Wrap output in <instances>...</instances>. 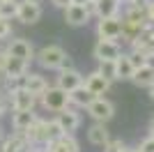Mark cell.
Listing matches in <instances>:
<instances>
[{
	"label": "cell",
	"mask_w": 154,
	"mask_h": 152,
	"mask_svg": "<svg viewBox=\"0 0 154 152\" xmlns=\"http://www.w3.org/2000/svg\"><path fill=\"white\" fill-rule=\"evenodd\" d=\"M26 138L28 143H53V141L58 138V136H62V129L58 127V122L53 120H44V118H37V120L32 122L30 129H26Z\"/></svg>",
	"instance_id": "obj_1"
},
{
	"label": "cell",
	"mask_w": 154,
	"mask_h": 152,
	"mask_svg": "<svg viewBox=\"0 0 154 152\" xmlns=\"http://www.w3.org/2000/svg\"><path fill=\"white\" fill-rule=\"evenodd\" d=\"M67 55H69V53H67L60 44H46V46H42V49L37 51L35 60L39 62V67H42V69L58 71L60 67H62V60H64Z\"/></svg>",
	"instance_id": "obj_2"
},
{
	"label": "cell",
	"mask_w": 154,
	"mask_h": 152,
	"mask_svg": "<svg viewBox=\"0 0 154 152\" xmlns=\"http://www.w3.org/2000/svg\"><path fill=\"white\" fill-rule=\"evenodd\" d=\"M39 106L44 111H48V113H58V111L69 106V92L62 90L60 85H48L39 95Z\"/></svg>",
	"instance_id": "obj_3"
},
{
	"label": "cell",
	"mask_w": 154,
	"mask_h": 152,
	"mask_svg": "<svg viewBox=\"0 0 154 152\" xmlns=\"http://www.w3.org/2000/svg\"><path fill=\"white\" fill-rule=\"evenodd\" d=\"M85 113L90 115L94 122H106L108 125L113 118H115V104L110 99H106V97H94V99L88 104V108H85Z\"/></svg>",
	"instance_id": "obj_4"
},
{
	"label": "cell",
	"mask_w": 154,
	"mask_h": 152,
	"mask_svg": "<svg viewBox=\"0 0 154 152\" xmlns=\"http://www.w3.org/2000/svg\"><path fill=\"white\" fill-rule=\"evenodd\" d=\"M97 37H99V39H115V42H120V37H122V14H120V16L97 19Z\"/></svg>",
	"instance_id": "obj_5"
},
{
	"label": "cell",
	"mask_w": 154,
	"mask_h": 152,
	"mask_svg": "<svg viewBox=\"0 0 154 152\" xmlns=\"http://www.w3.org/2000/svg\"><path fill=\"white\" fill-rule=\"evenodd\" d=\"M53 120L58 122V127L62 129V134H76L78 127H81V122H83V118L78 113V108L67 106V108H62V111H58V113L53 115Z\"/></svg>",
	"instance_id": "obj_6"
},
{
	"label": "cell",
	"mask_w": 154,
	"mask_h": 152,
	"mask_svg": "<svg viewBox=\"0 0 154 152\" xmlns=\"http://www.w3.org/2000/svg\"><path fill=\"white\" fill-rule=\"evenodd\" d=\"M5 51H7V55L21 58V60H26V62H32V60H35V55H37V51H35L32 42H28V39H23V37L7 39Z\"/></svg>",
	"instance_id": "obj_7"
},
{
	"label": "cell",
	"mask_w": 154,
	"mask_h": 152,
	"mask_svg": "<svg viewBox=\"0 0 154 152\" xmlns=\"http://www.w3.org/2000/svg\"><path fill=\"white\" fill-rule=\"evenodd\" d=\"M7 99H9L12 111H35L37 104H39V99L26 88H19V90H14V92H9Z\"/></svg>",
	"instance_id": "obj_8"
},
{
	"label": "cell",
	"mask_w": 154,
	"mask_h": 152,
	"mask_svg": "<svg viewBox=\"0 0 154 152\" xmlns=\"http://www.w3.org/2000/svg\"><path fill=\"white\" fill-rule=\"evenodd\" d=\"M122 53H124L122 44L115 42V39H97L94 49H92V55H94L97 62H99V60H115V58H120Z\"/></svg>",
	"instance_id": "obj_9"
},
{
	"label": "cell",
	"mask_w": 154,
	"mask_h": 152,
	"mask_svg": "<svg viewBox=\"0 0 154 152\" xmlns=\"http://www.w3.org/2000/svg\"><path fill=\"white\" fill-rule=\"evenodd\" d=\"M42 16H44V9H42V5L39 2H28V0H23V2H19V9H16V21H21L23 25H35L42 21Z\"/></svg>",
	"instance_id": "obj_10"
},
{
	"label": "cell",
	"mask_w": 154,
	"mask_h": 152,
	"mask_svg": "<svg viewBox=\"0 0 154 152\" xmlns=\"http://www.w3.org/2000/svg\"><path fill=\"white\" fill-rule=\"evenodd\" d=\"M83 85L90 90L94 97H101V95H106V92L110 90L113 81H110V78H106L99 69H94V71H90V74L83 78Z\"/></svg>",
	"instance_id": "obj_11"
},
{
	"label": "cell",
	"mask_w": 154,
	"mask_h": 152,
	"mask_svg": "<svg viewBox=\"0 0 154 152\" xmlns=\"http://www.w3.org/2000/svg\"><path fill=\"white\" fill-rule=\"evenodd\" d=\"M83 78L85 76L76 69V67H67V69H58V76H55V85H60L62 90L71 92L74 88L83 85Z\"/></svg>",
	"instance_id": "obj_12"
},
{
	"label": "cell",
	"mask_w": 154,
	"mask_h": 152,
	"mask_svg": "<svg viewBox=\"0 0 154 152\" xmlns=\"http://www.w3.org/2000/svg\"><path fill=\"white\" fill-rule=\"evenodd\" d=\"M62 14H64V23L71 25V28H83V25H88L92 21L90 14L85 12V7L83 5H76V2H71L69 7H64Z\"/></svg>",
	"instance_id": "obj_13"
},
{
	"label": "cell",
	"mask_w": 154,
	"mask_h": 152,
	"mask_svg": "<svg viewBox=\"0 0 154 152\" xmlns=\"http://www.w3.org/2000/svg\"><path fill=\"white\" fill-rule=\"evenodd\" d=\"M122 19L131 21V23H149L145 2H140V0H131V2L122 5Z\"/></svg>",
	"instance_id": "obj_14"
},
{
	"label": "cell",
	"mask_w": 154,
	"mask_h": 152,
	"mask_svg": "<svg viewBox=\"0 0 154 152\" xmlns=\"http://www.w3.org/2000/svg\"><path fill=\"white\" fill-rule=\"evenodd\" d=\"M108 141H110V131H108V127H106V122H92L88 127V143L90 145L103 147Z\"/></svg>",
	"instance_id": "obj_15"
},
{
	"label": "cell",
	"mask_w": 154,
	"mask_h": 152,
	"mask_svg": "<svg viewBox=\"0 0 154 152\" xmlns=\"http://www.w3.org/2000/svg\"><path fill=\"white\" fill-rule=\"evenodd\" d=\"M39 115L35 113V111H12L9 113V120H12V129L14 131H26V129H30L32 122L37 120Z\"/></svg>",
	"instance_id": "obj_16"
},
{
	"label": "cell",
	"mask_w": 154,
	"mask_h": 152,
	"mask_svg": "<svg viewBox=\"0 0 154 152\" xmlns=\"http://www.w3.org/2000/svg\"><path fill=\"white\" fill-rule=\"evenodd\" d=\"M131 83H134L136 88L147 90L149 85L154 83V67L149 62H145L143 67H138V69L134 71V76H131Z\"/></svg>",
	"instance_id": "obj_17"
},
{
	"label": "cell",
	"mask_w": 154,
	"mask_h": 152,
	"mask_svg": "<svg viewBox=\"0 0 154 152\" xmlns=\"http://www.w3.org/2000/svg\"><path fill=\"white\" fill-rule=\"evenodd\" d=\"M28 69H30V62L21 60V58H14V55H7L5 65H2V74L5 76H21V74H26ZM5 76H2V78H5Z\"/></svg>",
	"instance_id": "obj_18"
},
{
	"label": "cell",
	"mask_w": 154,
	"mask_h": 152,
	"mask_svg": "<svg viewBox=\"0 0 154 152\" xmlns=\"http://www.w3.org/2000/svg\"><path fill=\"white\" fill-rule=\"evenodd\" d=\"M53 152H81V143L76 141L74 134H62L51 143Z\"/></svg>",
	"instance_id": "obj_19"
},
{
	"label": "cell",
	"mask_w": 154,
	"mask_h": 152,
	"mask_svg": "<svg viewBox=\"0 0 154 152\" xmlns=\"http://www.w3.org/2000/svg\"><path fill=\"white\" fill-rule=\"evenodd\" d=\"M23 145H28L26 134L23 131H14L12 129V134H7L5 138H2V143H0V152H16Z\"/></svg>",
	"instance_id": "obj_20"
},
{
	"label": "cell",
	"mask_w": 154,
	"mask_h": 152,
	"mask_svg": "<svg viewBox=\"0 0 154 152\" xmlns=\"http://www.w3.org/2000/svg\"><path fill=\"white\" fill-rule=\"evenodd\" d=\"M92 99H94V95L85 85H78V88H74L69 92V106H74V108H88V104Z\"/></svg>",
	"instance_id": "obj_21"
},
{
	"label": "cell",
	"mask_w": 154,
	"mask_h": 152,
	"mask_svg": "<svg viewBox=\"0 0 154 152\" xmlns=\"http://www.w3.org/2000/svg\"><path fill=\"white\" fill-rule=\"evenodd\" d=\"M136 67L131 65L127 53H122L120 58H115V81H131Z\"/></svg>",
	"instance_id": "obj_22"
},
{
	"label": "cell",
	"mask_w": 154,
	"mask_h": 152,
	"mask_svg": "<svg viewBox=\"0 0 154 152\" xmlns=\"http://www.w3.org/2000/svg\"><path fill=\"white\" fill-rule=\"evenodd\" d=\"M120 14H122V2L120 0H97V19L120 16Z\"/></svg>",
	"instance_id": "obj_23"
},
{
	"label": "cell",
	"mask_w": 154,
	"mask_h": 152,
	"mask_svg": "<svg viewBox=\"0 0 154 152\" xmlns=\"http://www.w3.org/2000/svg\"><path fill=\"white\" fill-rule=\"evenodd\" d=\"M46 88H48V81H46L42 74H35V71H30V69L26 71V90H30L37 99H39V95H42Z\"/></svg>",
	"instance_id": "obj_24"
},
{
	"label": "cell",
	"mask_w": 154,
	"mask_h": 152,
	"mask_svg": "<svg viewBox=\"0 0 154 152\" xmlns=\"http://www.w3.org/2000/svg\"><path fill=\"white\" fill-rule=\"evenodd\" d=\"M16 9H19V2H14V0H0V16L2 19L16 21Z\"/></svg>",
	"instance_id": "obj_25"
},
{
	"label": "cell",
	"mask_w": 154,
	"mask_h": 152,
	"mask_svg": "<svg viewBox=\"0 0 154 152\" xmlns=\"http://www.w3.org/2000/svg\"><path fill=\"white\" fill-rule=\"evenodd\" d=\"M97 69L101 71L106 78L115 81V60H99V62H97Z\"/></svg>",
	"instance_id": "obj_26"
},
{
	"label": "cell",
	"mask_w": 154,
	"mask_h": 152,
	"mask_svg": "<svg viewBox=\"0 0 154 152\" xmlns=\"http://www.w3.org/2000/svg\"><path fill=\"white\" fill-rule=\"evenodd\" d=\"M129 60H131V65H134L136 69H138V67H143V65L147 62V55H145V53H140V51H136V49H129Z\"/></svg>",
	"instance_id": "obj_27"
},
{
	"label": "cell",
	"mask_w": 154,
	"mask_h": 152,
	"mask_svg": "<svg viewBox=\"0 0 154 152\" xmlns=\"http://www.w3.org/2000/svg\"><path fill=\"white\" fill-rule=\"evenodd\" d=\"M12 19H2L0 16V42H7V39L12 37Z\"/></svg>",
	"instance_id": "obj_28"
},
{
	"label": "cell",
	"mask_w": 154,
	"mask_h": 152,
	"mask_svg": "<svg viewBox=\"0 0 154 152\" xmlns=\"http://www.w3.org/2000/svg\"><path fill=\"white\" fill-rule=\"evenodd\" d=\"M124 145H127V143H124L122 138H113V136H110V141L101 147V152H122Z\"/></svg>",
	"instance_id": "obj_29"
},
{
	"label": "cell",
	"mask_w": 154,
	"mask_h": 152,
	"mask_svg": "<svg viewBox=\"0 0 154 152\" xmlns=\"http://www.w3.org/2000/svg\"><path fill=\"white\" fill-rule=\"evenodd\" d=\"M136 152H154V134L145 136V138L136 145Z\"/></svg>",
	"instance_id": "obj_30"
},
{
	"label": "cell",
	"mask_w": 154,
	"mask_h": 152,
	"mask_svg": "<svg viewBox=\"0 0 154 152\" xmlns=\"http://www.w3.org/2000/svg\"><path fill=\"white\" fill-rule=\"evenodd\" d=\"M136 51H140V53H145L147 58H149V55H154V35H152V37H149V39H147V42H145L143 46H138Z\"/></svg>",
	"instance_id": "obj_31"
},
{
	"label": "cell",
	"mask_w": 154,
	"mask_h": 152,
	"mask_svg": "<svg viewBox=\"0 0 154 152\" xmlns=\"http://www.w3.org/2000/svg\"><path fill=\"white\" fill-rule=\"evenodd\" d=\"M12 113V106H9V99H7V95L0 97V118H5V115Z\"/></svg>",
	"instance_id": "obj_32"
},
{
	"label": "cell",
	"mask_w": 154,
	"mask_h": 152,
	"mask_svg": "<svg viewBox=\"0 0 154 152\" xmlns=\"http://www.w3.org/2000/svg\"><path fill=\"white\" fill-rule=\"evenodd\" d=\"M30 152H53V147H51V143H32Z\"/></svg>",
	"instance_id": "obj_33"
},
{
	"label": "cell",
	"mask_w": 154,
	"mask_h": 152,
	"mask_svg": "<svg viewBox=\"0 0 154 152\" xmlns=\"http://www.w3.org/2000/svg\"><path fill=\"white\" fill-rule=\"evenodd\" d=\"M83 7H85V12L90 14V19H97V0H88Z\"/></svg>",
	"instance_id": "obj_34"
},
{
	"label": "cell",
	"mask_w": 154,
	"mask_h": 152,
	"mask_svg": "<svg viewBox=\"0 0 154 152\" xmlns=\"http://www.w3.org/2000/svg\"><path fill=\"white\" fill-rule=\"evenodd\" d=\"M145 7H147V21H149V23H154V0H147Z\"/></svg>",
	"instance_id": "obj_35"
},
{
	"label": "cell",
	"mask_w": 154,
	"mask_h": 152,
	"mask_svg": "<svg viewBox=\"0 0 154 152\" xmlns=\"http://www.w3.org/2000/svg\"><path fill=\"white\" fill-rule=\"evenodd\" d=\"M51 5L55 7V9H64V7L71 5V0H51Z\"/></svg>",
	"instance_id": "obj_36"
},
{
	"label": "cell",
	"mask_w": 154,
	"mask_h": 152,
	"mask_svg": "<svg viewBox=\"0 0 154 152\" xmlns=\"http://www.w3.org/2000/svg\"><path fill=\"white\" fill-rule=\"evenodd\" d=\"M5 58H7V51L0 49V71H2V65H5Z\"/></svg>",
	"instance_id": "obj_37"
},
{
	"label": "cell",
	"mask_w": 154,
	"mask_h": 152,
	"mask_svg": "<svg viewBox=\"0 0 154 152\" xmlns=\"http://www.w3.org/2000/svg\"><path fill=\"white\" fill-rule=\"evenodd\" d=\"M7 136V131H5V127H2V122H0V143H2V138Z\"/></svg>",
	"instance_id": "obj_38"
},
{
	"label": "cell",
	"mask_w": 154,
	"mask_h": 152,
	"mask_svg": "<svg viewBox=\"0 0 154 152\" xmlns=\"http://www.w3.org/2000/svg\"><path fill=\"white\" fill-rule=\"evenodd\" d=\"M16 152H30V143H28V145H23V147H19Z\"/></svg>",
	"instance_id": "obj_39"
},
{
	"label": "cell",
	"mask_w": 154,
	"mask_h": 152,
	"mask_svg": "<svg viewBox=\"0 0 154 152\" xmlns=\"http://www.w3.org/2000/svg\"><path fill=\"white\" fill-rule=\"evenodd\" d=\"M122 152H136V147H129V145H124V147H122Z\"/></svg>",
	"instance_id": "obj_40"
},
{
	"label": "cell",
	"mask_w": 154,
	"mask_h": 152,
	"mask_svg": "<svg viewBox=\"0 0 154 152\" xmlns=\"http://www.w3.org/2000/svg\"><path fill=\"white\" fill-rule=\"evenodd\" d=\"M147 90H149V97H152V99H154V83H152V85H149Z\"/></svg>",
	"instance_id": "obj_41"
},
{
	"label": "cell",
	"mask_w": 154,
	"mask_h": 152,
	"mask_svg": "<svg viewBox=\"0 0 154 152\" xmlns=\"http://www.w3.org/2000/svg\"><path fill=\"white\" fill-rule=\"evenodd\" d=\"M149 134H154V118H152V122H149Z\"/></svg>",
	"instance_id": "obj_42"
},
{
	"label": "cell",
	"mask_w": 154,
	"mask_h": 152,
	"mask_svg": "<svg viewBox=\"0 0 154 152\" xmlns=\"http://www.w3.org/2000/svg\"><path fill=\"white\" fill-rule=\"evenodd\" d=\"M71 2H76V5H85L88 0H71Z\"/></svg>",
	"instance_id": "obj_43"
},
{
	"label": "cell",
	"mask_w": 154,
	"mask_h": 152,
	"mask_svg": "<svg viewBox=\"0 0 154 152\" xmlns=\"http://www.w3.org/2000/svg\"><path fill=\"white\" fill-rule=\"evenodd\" d=\"M147 62H149V65L154 67V55H149V58H147Z\"/></svg>",
	"instance_id": "obj_44"
},
{
	"label": "cell",
	"mask_w": 154,
	"mask_h": 152,
	"mask_svg": "<svg viewBox=\"0 0 154 152\" xmlns=\"http://www.w3.org/2000/svg\"><path fill=\"white\" fill-rule=\"evenodd\" d=\"M28 2H39V5H42V0H28Z\"/></svg>",
	"instance_id": "obj_45"
},
{
	"label": "cell",
	"mask_w": 154,
	"mask_h": 152,
	"mask_svg": "<svg viewBox=\"0 0 154 152\" xmlns=\"http://www.w3.org/2000/svg\"><path fill=\"white\" fill-rule=\"evenodd\" d=\"M120 2H122V5H127V2H131V0H120Z\"/></svg>",
	"instance_id": "obj_46"
},
{
	"label": "cell",
	"mask_w": 154,
	"mask_h": 152,
	"mask_svg": "<svg viewBox=\"0 0 154 152\" xmlns=\"http://www.w3.org/2000/svg\"><path fill=\"white\" fill-rule=\"evenodd\" d=\"M2 95H5V92H2V85H0V97H2Z\"/></svg>",
	"instance_id": "obj_47"
},
{
	"label": "cell",
	"mask_w": 154,
	"mask_h": 152,
	"mask_svg": "<svg viewBox=\"0 0 154 152\" xmlns=\"http://www.w3.org/2000/svg\"><path fill=\"white\" fill-rule=\"evenodd\" d=\"M2 76H5V74H2V71H0V81H2Z\"/></svg>",
	"instance_id": "obj_48"
},
{
	"label": "cell",
	"mask_w": 154,
	"mask_h": 152,
	"mask_svg": "<svg viewBox=\"0 0 154 152\" xmlns=\"http://www.w3.org/2000/svg\"><path fill=\"white\" fill-rule=\"evenodd\" d=\"M140 2H147V0H140Z\"/></svg>",
	"instance_id": "obj_49"
}]
</instances>
